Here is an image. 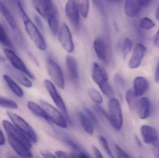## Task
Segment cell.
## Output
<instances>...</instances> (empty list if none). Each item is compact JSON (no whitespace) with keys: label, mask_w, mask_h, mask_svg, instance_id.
Returning <instances> with one entry per match:
<instances>
[{"label":"cell","mask_w":159,"mask_h":158,"mask_svg":"<svg viewBox=\"0 0 159 158\" xmlns=\"http://www.w3.org/2000/svg\"><path fill=\"white\" fill-rule=\"evenodd\" d=\"M8 142L9 145L17 154L22 158H33L32 154L30 148L27 147L22 143L15 140L11 137H8Z\"/></svg>","instance_id":"obj_15"},{"label":"cell","mask_w":159,"mask_h":158,"mask_svg":"<svg viewBox=\"0 0 159 158\" xmlns=\"http://www.w3.org/2000/svg\"><path fill=\"white\" fill-rule=\"evenodd\" d=\"M35 10L47 20L59 15L56 5L52 1L34 0L32 2Z\"/></svg>","instance_id":"obj_5"},{"label":"cell","mask_w":159,"mask_h":158,"mask_svg":"<svg viewBox=\"0 0 159 158\" xmlns=\"http://www.w3.org/2000/svg\"><path fill=\"white\" fill-rule=\"evenodd\" d=\"M155 80L156 82H159V60L155 70Z\"/></svg>","instance_id":"obj_43"},{"label":"cell","mask_w":159,"mask_h":158,"mask_svg":"<svg viewBox=\"0 0 159 158\" xmlns=\"http://www.w3.org/2000/svg\"><path fill=\"white\" fill-rule=\"evenodd\" d=\"M3 79L7 84L8 85V87L16 96L19 97H23L24 96L23 90L11 78H10L8 75H4L3 76Z\"/></svg>","instance_id":"obj_25"},{"label":"cell","mask_w":159,"mask_h":158,"mask_svg":"<svg viewBox=\"0 0 159 158\" xmlns=\"http://www.w3.org/2000/svg\"></svg>","instance_id":"obj_51"},{"label":"cell","mask_w":159,"mask_h":158,"mask_svg":"<svg viewBox=\"0 0 159 158\" xmlns=\"http://www.w3.org/2000/svg\"><path fill=\"white\" fill-rule=\"evenodd\" d=\"M99 140L101 145L102 146L103 148L107 154L108 155V156L110 158H115L109 147V144L106 138H105L103 136H100L99 137Z\"/></svg>","instance_id":"obj_33"},{"label":"cell","mask_w":159,"mask_h":158,"mask_svg":"<svg viewBox=\"0 0 159 158\" xmlns=\"http://www.w3.org/2000/svg\"><path fill=\"white\" fill-rule=\"evenodd\" d=\"M40 103L49 121L60 128L63 129L67 128V120L60 111L45 101H42Z\"/></svg>","instance_id":"obj_6"},{"label":"cell","mask_w":159,"mask_h":158,"mask_svg":"<svg viewBox=\"0 0 159 158\" xmlns=\"http://www.w3.org/2000/svg\"><path fill=\"white\" fill-rule=\"evenodd\" d=\"M139 25L141 28L144 29L149 30L155 27V24L150 19L144 17L140 20Z\"/></svg>","instance_id":"obj_34"},{"label":"cell","mask_w":159,"mask_h":158,"mask_svg":"<svg viewBox=\"0 0 159 158\" xmlns=\"http://www.w3.org/2000/svg\"><path fill=\"white\" fill-rule=\"evenodd\" d=\"M3 51L6 57L16 70L24 73L31 79H34V75L27 68L25 63L13 50L6 48L4 49Z\"/></svg>","instance_id":"obj_11"},{"label":"cell","mask_w":159,"mask_h":158,"mask_svg":"<svg viewBox=\"0 0 159 158\" xmlns=\"http://www.w3.org/2000/svg\"><path fill=\"white\" fill-rule=\"evenodd\" d=\"M156 18L159 21V5L158 7L157 10V12H156Z\"/></svg>","instance_id":"obj_48"},{"label":"cell","mask_w":159,"mask_h":158,"mask_svg":"<svg viewBox=\"0 0 159 158\" xmlns=\"http://www.w3.org/2000/svg\"><path fill=\"white\" fill-rule=\"evenodd\" d=\"M107 108V118L115 130H120L122 128L123 119L119 101L116 98H111L108 101Z\"/></svg>","instance_id":"obj_3"},{"label":"cell","mask_w":159,"mask_h":158,"mask_svg":"<svg viewBox=\"0 0 159 158\" xmlns=\"http://www.w3.org/2000/svg\"><path fill=\"white\" fill-rule=\"evenodd\" d=\"M136 98V97L134 95L133 90H129L127 91L126 94V100L129 108L130 110H135L136 104L138 101Z\"/></svg>","instance_id":"obj_28"},{"label":"cell","mask_w":159,"mask_h":158,"mask_svg":"<svg viewBox=\"0 0 159 158\" xmlns=\"http://www.w3.org/2000/svg\"><path fill=\"white\" fill-rule=\"evenodd\" d=\"M41 155L44 158H57L56 156L48 151H43L41 152Z\"/></svg>","instance_id":"obj_40"},{"label":"cell","mask_w":159,"mask_h":158,"mask_svg":"<svg viewBox=\"0 0 159 158\" xmlns=\"http://www.w3.org/2000/svg\"><path fill=\"white\" fill-rule=\"evenodd\" d=\"M71 158H81L80 157L79 154L76 153H71Z\"/></svg>","instance_id":"obj_46"},{"label":"cell","mask_w":159,"mask_h":158,"mask_svg":"<svg viewBox=\"0 0 159 158\" xmlns=\"http://www.w3.org/2000/svg\"><path fill=\"white\" fill-rule=\"evenodd\" d=\"M65 13L71 23L75 28H78L80 17L77 2L74 0L68 1L65 6Z\"/></svg>","instance_id":"obj_14"},{"label":"cell","mask_w":159,"mask_h":158,"mask_svg":"<svg viewBox=\"0 0 159 158\" xmlns=\"http://www.w3.org/2000/svg\"><path fill=\"white\" fill-rule=\"evenodd\" d=\"M95 110H96V112L99 115H101V116H104V117H106L107 116V112H106L105 110L100 106L95 105Z\"/></svg>","instance_id":"obj_38"},{"label":"cell","mask_w":159,"mask_h":158,"mask_svg":"<svg viewBox=\"0 0 159 158\" xmlns=\"http://www.w3.org/2000/svg\"><path fill=\"white\" fill-rule=\"evenodd\" d=\"M0 106L8 109H15L18 108V105L11 99L0 97Z\"/></svg>","instance_id":"obj_31"},{"label":"cell","mask_w":159,"mask_h":158,"mask_svg":"<svg viewBox=\"0 0 159 158\" xmlns=\"http://www.w3.org/2000/svg\"><path fill=\"white\" fill-rule=\"evenodd\" d=\"M7 114L16 127L25 134L32 142L37 143L38 141L37 134L33 128L28 122L16 113L7 111Z\"/></svg>","instance_id":"obj_4"},{"label":"cell","mask_w":159,"mask_h":158,"mask_svg":"<svg viewBox=\"0 0 159 158\" xmlns=\"http://www.w3.org/2000/svg\"><path fill=\"white\" fill-rule=\"evenodd\" d=\"M77 3L80 14L83 17H87L89 9V2L87 0H80Z\"/></svg>","instance_id":"obj_29"},{"label":"cell","mask_w":159,"mask_h":158,"mask_svg":"<svg viewBox=\"0 0 159 158\" xmlns=\"http://www.w3.org/2000/svg\"><path fill=\"white\" fill-rule=\"evenodd\" d=\"M47 66L51 79L57 86L63 90L65 88V81L63 73L60 66L56 61L49 58L47 60Z\"/></svg>","instance_id":"obj_10"},{"label":"cell","mask_w":159,"mask_h":158,"mask_svg":"<svg viewBox=\"0 0 159 158\" xmlns=\"http://www.w3.org/2000/svg\"><path fill=\"white\" fill-rule=\"evenodd\" d=\"M88 94L90 98L96 104L100 105L103 102L102 96L95 89L93 88L89 89L88 90Z\"/></svg>","instance_id":"obj_30"},{"label":"cell","mask_w":159,"mask_h":158,"mask_svg":"<svg viewBox=\"0 0 159 158\" xmlns=\"http://www.w3.org/2000/svg\"><path fill=\"white\" fill-rule=\"evenodd\" d=\"M91 77L103 93L109 98H113L114 93L112 87L108 82L107 73L104 68L96 62L93 63L92 66Z\"/></svg>","instance_id":"obj_2"},{"label":"cell","mask_w":159,"mask_h":158,"mask_svg":"<svg viewBox=\"0 0 159 158\" xmlns=\"http://www.w3.org/2000/svg\"><path fill=\"white\" fill-rule=\"evenodd\" d=\"M6 139L2 131L0 129V146L3 145L5 143Z\"/></svg>","instance_id":"obj_44"},{"label":"cell","mask_w":159,"mask_h":158,"mask_svg":"<svg viewBox=\"0 0 159 158\" xmlns=\"http://www.w3.org/2000/svg\"><path fill=\"white\" fill-rule=\"evenodd\" d=\"M85 113H86V116H87L89 119L92 122L93 124H97L98 123V120L96 118V117L94 115V113L89 109L86 108L85 109Z\"/></svg>","instance_id":"obj_35"},{"label":"cell","mask_w":159,"mask_h":158,"mask_svg":"<svg viewBox=\"0 0 159 158\" xmlns=\"http://www.w3.org/2000/svg\"><path fill=\"white\" fill-rule=\"evenodd\" d=\"M34 19H35V22H36L38 27L41 29H43V22H42L41 19H40V18L37 15H35Z\"/></svg>","instance_id":"obj_42"},{"label":"cell","mask_w":159,"mask_h":158,"mask_svg":"<svg viewBox=\"0 0 159 158\" xmlns=\"http://www.w3.org/2000/svg\"><path fill=\"white\" fill-rule=\"evenodd\" d=\"M154 43L157 47L159 48V28L154 37Z\"/></svg>","instance_id":"obj_45"},{"label":"cell","mask_w":159,"mask_h":158,"mask_svg":"<svg viewBox=\"0 0 159 158\" xmlns=\"http://www.w3.org/2000/svg\"><path fill=\"white\" fill-rule=\"evenodd\" d=\"M0 42L3 45L8 47L9 49L12 50L14 48L13 44L9 39L4 28L1 23H0Z\"/></svg>","instance_id":"obj_27"},{"label":"cell","mask_w":159,"mask_h":158,"mask_svg":"<svg viewBox=\"0 0 159 158\" xmlns=\"http://www.w3.org/2000/svg\"><path fill=\"white\" fill-rule=\"evenodd\" d=\"M9 70L11 71L12 75L23 86L27 88H31L32 86V83L26 77L25 74H23L24 73L10 67Z\"/></svg>","instance_id":"obj_24"},{"label":"cell","mask_w":159,"mask_h":158,"mask_svg":"<svg viewBox=\"0 0 159 158\" xmlns=\"http://www.w3.org/2000/svg\"><path fill=\"white\" fill-rule=\"evenodd\" d=\"M27 105L30 111L34 115L42 118L45 119L48 121H49L45 112L41 106H40L36 103L33 101H29L27 104Z\"/></svg>","instance_id":"obj_23"},{"label":"cell","mask_w":159,"mask_h":158,"mask_svg":"<svg viewBox=\"0 0 159 158\" xmlns=\"http://www.w3.org/2000/svg\"><path fill=\"white\" fill-rule=\"evenodd\" d=\"M79 155L81 158H91L87 154L83 153V152H80L79 153Z\"/></svg>","instance_id":"obj_47"},{"label":"cell","mask_w":159,"mask_h":158,"mask_svg":"<svg viewBox=\"0 0 159 158\" xmlns=\"http://www.w3.org/2000/svg\"><path fill=\"white\" fill-rule=\"evenodd\" d=\"M117 158H131L129 156L117 145L115 146Z\"/></svg>","instance_id":"obj_36"},{"label":"cell","mask_w":159,"mask_h":158,"mask_svg":"<svg viewBox=\"0 0 159 158\" xmlns=\"http://www.w3.org/2000/svg\"><path fill=\"white\" fill-rule=\"evenodd\" d=\"M55 155L57 158H71L70 154H68L61 150L56 151Z\"/></svg>","instance_id":"obj_37"},{"label":"cell","mask_w":159,"mask_h":158,"mask_svg":"<svg viewBox=\"0 0 159 158\" xmlns=\"http://www.w3.org/2000/svg\"></svg>","instance_id":"obj_50"},{"label":"cell","mask_w":159,"mask_h":158,"mask_svg":"<svg viewBox=\"0 0 159 158\" xmlns=\"http://www.w3.org/2000/svg\"><path fill=\"white\" fill-rule=\"evenodd\" d=\"M141 134L143 142L148 144L156 143L159 140L157 131L148 125H143L141 128Z\"/></svg>","instance_id":"obj_17"},{"label":"cell","mask_w":159,"mask_h":158,"mask_svg":"<svg viewBox=\"0 0 159 158\" xmlns=\"http://www.w3.org/2000/svg\"><path fill=\"white\" fill-rule=\"evenodd\" d=\"M132 47V44L131 41L128 38L125 39V40L123 41L122 46H121V52L124 58L129 54L131 50Z\"/></svg>","instance_id":"obj_32"},{"label":"cell","mask_w":159,"mask_h":158,"mask_svg":"<svg viewBox=\"0 0 159 158\" xmlns=\"http://www.w3.org/2000/svg\"><path fill=\"white\" fill-rule=\"evenodd\" d=\"M67 71L70 80L74 83H78L79 76L76 60L73 57L68 55L66 58Z\"/></svg>","instance_id":"obj_18"},{"label":"cell","mask_w":159,"mask_h":158,"mask_svg":"<svg viewBox=\"0 0 159 158\" xmlns=\"http://www.w3.org/2000/svg\"><path fill=\"white\" fill-rule=\"evenodd\" d=\"M135 111L142 119L148 117L151 113V103L147 97H143L137 101Z\"/></svg>","instance_id":"obj_16"},{"label":"cell","mask_w":159,"mask_h":158,"mask_svg":"<svg viewBox=\"0 0 159 158\" xmlns=\"http://www.w3.org/2000/svg\"><path fill=\"white\" fill-rule=\"evenodd\" d=\"M93 152H94V155H95V158H104L100 150H99L96 147H93Z\"/></svg>","instance_id":"obj_41"},{"label":"cell","mask_w":159,"mask_h":158,"mask_svg":"<svg viewBox=\"0 0 159 158\" xmlns=\"http://www.w3.org/2000/svg\"><path fill=\"white\" fill-rule=\"evenodd\" d=\"M2 125L8 137H11L22 143L29 148L31 147V140L14 124L8 121L4 120L2 121Z\"/></svg>","instance_id":"obj_8"},{"label":"cell","mask_w":159,"mask_h":158,"mask_svg":"<svg viewBox=\"0 0 159 158\" xmlns=\"http://www.w3.org/2000/svg\"><path fill=\"white\" fill-rule=\"evenodd\" d=\"M152 1L149 0H129L125 2L126 15L130 17L136 16L143 7L148 6Z\"/></svg>","instance_id":"obj_12"},{"label":"cell","mask_w":159,"mask_h":158,"mask_svg":"<svg viewBox=\"0 0 159 158\" xmlns=\"http://www.w3.org/2000/svg\"><path fill=\"white\" fill-rule=\"evenodd\" d=\"M17 2L27 33L39 50L45 51L47 48V45L43 36L25 13L21 2L17 1Z\"/></svg>","instance_id":"obj_1"},{"label":"cell","mask_w":159,"mask_h":158,"mask_svg":"<svg viewBox=\"0 0 159 158\" xmlns=\"http://www.w3.org/2000/svg\"><path fill=\"white\" fill-rule=\"evenodd\" d=\"M149 88L148 81L143 77H136L134 82V93L136 97L143 95Z\"/></svg>","instance_id":"obj_20"},{"label":"cell","mask_w":159,"mask_h":158,"mask_svg":"<svg viewBox=\"0 0 159 158\" xmlns=\"http://www.w3.org/2000/svg\"><path fill=\"white\" fill-rule=\"evenodd\" d=\"M59 135L60 137L61 138V140L66 144L67 145L69 146L72 149H73L75 151H79L80 150V147L77 143L74 141L71 137L69 136V135L64 133L59 132L58 134Z\"/></svg>","instance_id":"obj_26"},{"label":"cell","mask_w":159,"mask_h":158,"mask_svg":"<svg viewBox=\"0 0 159 158\" xmlns=\"http://www.w3.org/2000/svg\"><path fill=\"white\" fill-rule=\"evenodd\" d=\"M147 48L142 44H137L134 49L129 63V66L131 69L139 67L144 57Z\"/></svg>","instance_id":"obj_13"},{"label":"cell","mask_w":159,"mask_h":158,"mask_svg":"<svg viewBox=\"0 0 159 158\" xmlns=\"http://www.w3.org/2000/svg\"><path fill=\"white\" fill-rule=\"evenodd\" d=\"M57 34L59 41L64 50L69 53L73 52L75 44L71 33L69 27L65 23H62L60 26Z\"/></svg>","instance_id":"obj_9"},{"label":"cell","mask_w":159,"mask_h":158,"mask_svg":"<svg viewBox=\"0 0 159 158\" xmlns=\"http://www.w3.org/2000/svg\"><path fill=\"white\" fill-rule=\"evenodd\" d=\"M0 12L2 15L4 16L9 26L13 30L16 29V21L14 18V16L11 14L10 10L5 5L3 2L0 1Z\"/></svg>","instance_id":"obj_21"},{"label":"cell","mask_w":159,"mask_h":158,"mask_svg":"<svg viewBox=\"0 0 159 158\" xmlns=\"http://www.w3.org/2000/svg\"><path fill=\"white\" fill-rule=\"evenodd\" d=\"M7 158H17L15 156H9V157H8Z\"/></svg>","instance_id":"obj_49"},{"label":"cell","mask_w":159,"mask_h":158,"mask_svg":"<svg viewBox=\"0 0 159 158\" xmlns=\"http://www.w3.org/2000/svg\"><path fill=\"white\" fill-rule=\"evenodd\" d=\"M44 84L48 91L55 105L61 111V113L66 118L67 122H70V118L68 113L67 107L63 99L57 91L54 84L50 81L48 79H45L44 81Z\"/></svg>","instance_id":"obj_7"},{"label":"cell","mask_w":159,"mask_h":158,"mask_svg":"<svg viewBox=\"0 0 159 158\" xmlns=\"http://www.w3.org/2000/svg\"><path fill=\"white\" fill-rule=\"evenodd\" d=\"M79 117L80 124L85 131L89 135L93 134L94 132L93 123L89 119L86 114L82 112H79Z\"/></svg>","instance_id":"obj_22"},{"label":"cell","mask_w":159,"mask_h":158,"mask_svg":"<svg viewBox=\"0 0 159 158\" xmlns=\"http://www.w3.org/2000/svg\"><path fill=\"white\" fill-rule=\"evenodd\" d=\"M154 154L155 158H159V140L154 144Z\"/></svg>","instance_id":"obj_39"},{"label":"cell","mask_w":159,"mask_h":158,"mask_svg":"<svg viewBox=\"0 0 159 158\" xmlns=\"http://www.w3.org/2000/svg\"><path fill=\"white\" fill-rule=\"evenodd\" d=\"M93 47L98 58L102 61H106L108 57V50L104 40L102 38L95 39L93 42Z\"/></svg>","instance_id":"obj_19"}]
</instances>
